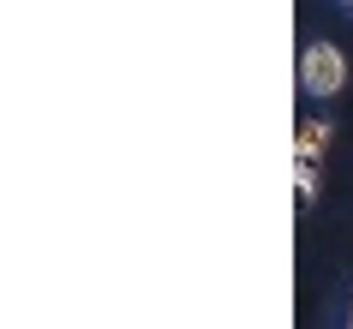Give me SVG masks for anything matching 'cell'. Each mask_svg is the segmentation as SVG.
Listing matches in <instances>:
<instances>
[{"mask_svg":"<svg viewBox=\"0 0 353 329\" xmlns=\"http://www.w3.org/2000/svg\"><path fill=\"white\" fill-rule=\"evenodd\" d=\"M347 84V54L330 42H305L299 48V90L305 96H335Z\"/></svg>","mask_w":353,"mask_h":329,"instance_id":"6da1fadb","label":"cell"},{"mask_svg":"<svg viewBox=\"0 0 353 329\" xmlns=\"http://www.w3.org/2000/svg\"><path fill=\"white\" fill-rule=\"evenodd\" d=\"M330 138H335V126H330V120H317V114H305V120H299V132H294V156H312V162H323V150H330Z\"/></svg>","mask_w":353,"mask_h":329,"instance_id":"7a4b0ae2","label":"cell"},{"mask_svg":"<svg viewBox=\"0 0 353 329\" xmlns=\"http://www.w3.org/2000/svg\"><path fill=\"white\" fill-rule=\"evenodd\" d=\"M317 186H323L317 162H312V156H294V192H299V210H312V203H317Z\"/></svg>","mask_w":353,"mask_h":329,"instance_id":"3957f363","label":"cell"},{"mask_svg":"<svg viewBox=\"0 0 353 329\" xmlns=\"http://www.w3.org/2000/svg\"><path fill=\"white\" fill-rule=\"evenodd\" d=\"M347 329H353V306H347Z\"/></svg>","mask_w":353,"mask_h":329,"instance_id":"277c9868","label":"cell"},{"mask_svg":"<svg viewBox=\"0 0 353 329\" xmlns=\"http://www.w3.org/2000/svg\"><path fill=\"white\" fill-rule=\"evenodd\" d=\"M341 6H347V12H353V0H341Z\"/></svg>","mask_w":353,"mask_h":329,"instance_id":"5b68a950","label":"cell"}]
</instances>
